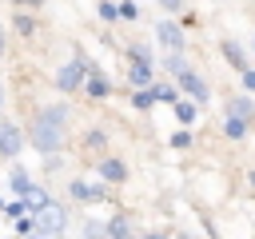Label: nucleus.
Returning <instances> with one entry per match:
<instances>
[{
    "label": "nucleus",
    "instance_id": "nucleus-1",
    "mask_svg": "<svg viewBox=\"0 0 255 239\" xmlns=\"http://www.w3.org/2000/svg\"><path fill=\"white\" fill-rule=\"evenodd\" d=\"M64 120H68V108H48L36 123H32V131H28V139L48 155V151H60L64 147Z\"/></svg>",
    "mask_w": 255,
    "mask_h": 239
},
{
    "label": "nucleus",
    "instance_id": "nucleus-2",
    "mask_svg": "<svg viewBox=\"0 0 255 239\" xmlns=\"http://www.w3.org/2000/svg\"><path fill=\"white\" fill-rule=\"evenodd\" d=\"M64 227H68V211H64L60 203L48 199L44 207H36V231H40V235H60Z\"/></svg>",
    "mask_w": 255,
    "mask_h": 239
},
{
    "label": "nucleus",
    "instance_id": "nucleus-3",
    "mask_svg": "<svg viewBox=\"0 0 255 239\" xmlns=\"http://www.w3.org/2000/svg\"><path fill=\"white\" fill-rule=\"evenodd\" d=\"M92 68H88V60H68L64 68H60V76H56V84H60V92H76L80 84H84V76H88Z\"/></svg>",
    "mask_w": 255,
    "mask_h": 239
},
{
    "label": "nucleus",
    "instance_id": "nucleus-4",
    "mask_svg": "<svg viewBox=\"0 0 255 239\" xmlns=\"http://www.w3.org/2000/svg\"><path fill=\"white\" fill-rule=\"evenodd\" d=\"M175 80H179V92H187L195 104H207V100H211V92H207V80H203L199 72H191V68H187V72H179Z\"/></svg>",
    "mask_w": 255,
    "mask_h": 239
},
{
    "label": "nucleus",
    "instance_id": "nucleus-5",
    "mask_svg": "<svg viewBox=\"0 0 255 239\" xmlns=\"http://www.w3.org/2000/svg\"><path fill=\"white\" fill-rule=\"evenodd\" d=\"M155 40H159L167 52H183V28H179L175 20H163V24H155Z\"/></svg>",
    "mask_w": 255,
    "mask_h": 239
},
{
    "label": "nucleus",
    "instance_id": "nucleus-6",
    "mask_svg": "<svg viewBox=\"0 0 255 239\" xmlns=\"http://www.w3.org/2000/svg\"><path fill=\"white\" fill-rule=\"evenodd\" d=\"M68 191H72V199H80V203H100V199H108V187H100V183H84V179H76Z\"/></svg>",
    "mask_w": 255,
    "mask_h": 239
},
{
    "label": "nucleus",
    "instance_id": "nucleus-7",
    "mask_svg": "<svg viewBox=\"0 0 255 239\" xmlns=\"http://www.w3.org/2000/svg\"><path fill=\"white\" fill-rule=\"evenodd\" d=\"M24 147V135L16 123H0V155H20Z\"/></svg>",
    "mask_w": 255,
    "mask_h": 239
},
{
    "label": "nucleus",
    "instance_id": "nucleus-8",
    "mask_svg": "<svg viewBox=\"0 0 255 239\" xmlns=\"http://www.w3.org/2000/svg\"><path fill=\"white\" fill-rule=\"evenodd\" d=\"M227 116H239V120H255V104L247 100V96H235V100H227Z\"/></svg>",
    "mask_w": 255,
    "mask_h": 239
},
{
    "label": "nucleus",
    "instance_id": "nucleus-9",
    "mask_svg": "<svg viewBox=\"0 0 255 239\" xmlns=\"http://www.w3.org/2000/svg\"><path fill=\"white\" fill-rule=\"evenodd\" d=\"M219 52H223V60H227L231 68H239V72L247 68V60H243V48H239L235 40H223V44H219Z\"/></svg>",
    "mask_w": 255,
    "mask_h": 239
},
{
    "label": "nucleus",
    "instance_id": "nucleus-10",
    "mask_svg": "<svg viewBox=\"0 0 255 239\" xmlns=\"http://www.w3.org/2000/svg\"><path fill=\"white\" fill-rule=\"evenodd\" d=\"M100 175H104L108 183H120V179L128 175V167H124L120 159H100Z\"/></svg>",
    "mask_w": 255,
    "mask_h": 239
},
{
    "label": "nucleus",
    "instance_id": "nucleus-11",
    "mask_svg": "<svg viewBox=\"0 0 255 239\" xmlns=\"http://www.w3.org/2000/svg\"><path fill=\"white\" fill-rule=\"evenodd\" d=\"M20 199L28 203V211H36V207H44V203H48V191H44V187H36V183H28V187L20 191Z\"/></svg>",
    "mask_w": 255,
    "mask_h": 239
},
{
    "label": "nucleus",
    "instance_id": "nucleus-12",
    "mask_svg": "<svg viewBox=\"0 0 255 239\" xmlns=\"http://www.w3.org/2000/svg\"><path fill=\"white\" fill-rule=\"evenodd\" d=\"M131 84L135 88H147L151 84V64L147 60H131Z\"/></svg>",
    "mask_w": 255,
    "mask_h": 239
},
{
    "label": "nucleus",
    "instance_id": "nucleus-13",
    "mask_svg": "<svg viewBox=\"0 0 255 239\" xmlns=\"http://www.w3.org/2000/svg\"><path fill=\"white\" fill-rule=\"evenodd\" d=\"M84 92H88L92 100H104V96H108V80H104L100 72H92V76H88V88H84Z\"/></svg>",
    "mask_w": 255,
    "mask_h": 239
},
{
    "label": "nucleus",
    "instance_id": "nucleus-14",
    "mask_svg": "<svg viewBox=\"0 0 255 239\" xmlns=\"http://www.w3.org/2000/svg\"><path fill=\"white\" fill-rule=\"evenodd\" d=\"M151 92H155V100H163V104H175L179 100V84L171 88V84H151Z\"/></svg>",
    "mask_w": 255,
    "mask_h": 239
},
{
    "label": "nucleus",
    "instance_id": "nucleus-15",
    "mask_svg": "<svg viewBox=\"0 0 255 239\" xmlns=\"http://www.w3.org/2000/svg\"><path fill=\"white\" fill-rule=\"evenodd\" d=\"M223 131H227L231 139H243V135H247V120H239V116H227V123H223Z\"/></svg>",
    "mask_w": 255,
    "mask_h": 239
},
{
    "label": "nucleus",
    "instance_id": "nucleus-16",
    "mask_svg": "<svg viewBox=\"0 0 255 239\" xmlns=\"http://www.w3.org/2000/svg\"><path fill=\"white\" fill-rule=\"evenodd\" d=\"M104 235L124 239V235H131V223H128V219H108V223H104Z\"/></svg>",
    "mask_w": 255,
    "mask_h": 239
},
{
    "label": "nucleus",
    "instance_id": "nucleus-17",
    "mask_svg": "<svg viewBox=\"0 0 255 239\" xmlns=\"http://www.w3.org/2000/svg\"><path fill=\"white\" fill-rule=\"evenodd\" d=\"M163 64H167V72H171V76L187 72V56H183V52H167V60H163Z\"/></svg>",
    "mask_w": 255,
    "mask_h": 239
},
{
    "label": "nucleus",
    "instance_id": "nucleus-18",
    "mask_svg": "<svg viewBox=\"0 0 255 239\" xmlns=\"http://www.w3.org/2000/svg\"><path fill=\"white\" fill-rule=\"evenodd\" d=\"M171 108H175V120H179V123H191V120H195V104H187V100H175Z\"/></svg>",
    "mask_w": 255,
    "mask_h": 239
},
{
    "label": "nucleus",
    "instance_id": "nucleus-19",
    "mask_svg": "<svg viewBox=\"0 0 255 239\" xmlns=\"http://www.w3.org/2000/svg\"><path fill=\"white\" fill-rule=\"evenodd\" d=\"M131 100H135V108H143V112H147V108H151V104H155V92H151V84H147V88H143V92H135V96H131Z\"/></svg>",
    "mask_w": 255,
    "mask_h": 239
},
{
    "label": "nucleus",
    "instance_id": "nucleus-20",
    "mask_svg": "<svg viewBox=\"0 0 255 239\" xmlns=\"http://www.w3.org/2000/svg\"><path fill=\"white\" fill-rule=\"evenodd\" d=\"M16 32H20V36H32V32H36V20H32V16H16Z\"/></svg>",
    "mask_w": 255,
    "mask_h": 239
},
{
    "label": "nucleus",
    "instance_id": "nucleus-21",
    "mask_svg": "<svg viewBox=\"0 0 255 239\" xmlns=\"http://www.w3.org/2000/svg\"><path fill=\"white\" fill-rule=\"evenodd\" d=\"M100 16H104V20H116V16H120V4L104 0V4H100Z\"/></svg>",
    "mask_w": 255,
    "mask_h": 239
},
{
    "label": "nucleus",
    "instance_id": "nucleus-22",
    "mask_svg": "<svg viewBox=\"0 0 255 239\" xmlns=\"http://www.w3.org/2000/svg\"><path fill=\"white\" fill-rule=\"evenodd\" d=\"M12 187H16V195H20V191H24V187H28V175H24V171H20V167H16V171H12Z\"/></svg>",
    "mask_w": 255,
    "mask_h": 239
},
{
    "label": "nucleus",
    "instance_id": "nucleus-23",
    "mask_svg": "<svg viewBox=\"0 0 255 239\" xmlns=\"http://www.w3.org/2000/svg\"><path fill=\"white\" fill-rule=\"evenodd\" d=\"M120 16H124V20H135V4H131V0H128V4H120Z\"/></svg>",
    "mask_w": 255,
    "mask_h": 239
},
{
    "label": "nucleus",
    "instance_id": "nucleus-24",
    "mask_svg": "<svg viewBox=\"0 0 255 239\" xmlns=\"http://www.w3.org/2000/svg\"><path fill=\"white\" fill-rule=\"evenodd\" d=\"M171 143H175V147H187V143H191V135H187V131H175V135H171Z\"/></svg>",
    "mask_w": 255,
    "mask_h": 239
},
{
    "label": "nucleus",
    "instance_id": "nucleus-25",
    "mask_svg": "<svg viewBox=\"0 0 255 239\" xmlns=\"http://www.w3.org/2000/svg\"><path fill=\"white\" fill-rule=\"evenodd\" d=\"M243 88H247V92H255V72H251V68H243Z\"/></svg>",
    "mask_w": 255,
    "mask_h": 239
},
{
    "label": "nucleus",
    "instance_id": "nucleus-26",
    "mask_svg": "<svg viewBox=\"0 0 255 239\" xmlns=\"http://www.w3.org/2000/svg\"><path fill=\"white\" fill-rule=\"evenodd\" d=\"M159 4H163L167 12H179V8H183V0H159Z\"/></svg>",
    "mask_w": 255,
    "mask_h": 239
},
{
    "label": "nucleus",
    "instance_id": "nucleus-27",
    "mask_svg": "<svg viewBox=\"0 0 255 239\" xmlns=\"http://www.w3.org/2000/svg\"><path fill=\"white\" fill-rule=\"evenodd\" d=\"M12 4H44V0H12Z\"/></svg>",
    "mask_w": 255,
    "mask_h": 239
},
{
    "label": "nucleus",
    "instance_id": "nucleus-28",
    "mask_svg": "<svg viewBox=\"0 0 255 239\" xmlns=\"http://www.w3.org/2000/svg\"><path fill=\"white\" fill-rule=\"evenodd\" d=\"M0 52H4V28H0Z\"/></svg>",
    "mask_w": 255,
    "mask_h": 239
},
{
    "label": "nucleus",
    "instance_id": "nucleus-29",
    "mask_svg": "<svg viewBox=\"0 0 255 239\" xmlns=\"http://www.w3.org/2000/svg\"><path fill=\"white\" fill-rule=\"evenodd\" d=\"M251 187H255V171H251Z\"/></svg>",
    "mask_w": 255,
    "mask_h": 239
},
{
    "label": "nucleus",
    "instance_id": "nucleus-30",
    "mask_svg": "<svg viewBox=\"0 0 255 239\" xmlns=\"http://www.w3.org/2000/svg\"><path fill=\"white\" fill-rule=\"evenodd\" d=\"M0 104H4V96H0Z\"/></svg>",
    "mask_w": 255,
    "mask_h": 239
}]
</instances>
